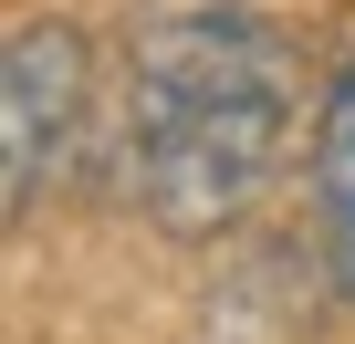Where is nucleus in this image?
I'll return each instance as SVG.
<instances>
[{"mask_svg":"<svg viewBox=\"0 0 355 344\" xmlns=\"http://www.w3.org/2000/svg\"><path fill=\"white\" fill-rule=\"evenodd\" d=\"M84 105H94V42L73 21H21L0 53V209H11V230L73 167Z\"/></svg>","mask_w":355,"mask_h":344,"instance_id":"f03ea898","label":"nucleus"},{"mask_svg":"<svg viewBox=\"0 0 355 344\" xmlns=\"http://www.w3.org/2000/svg\"><path fill=\"white\" fill-rule=\"evenodd\" d=\"M303 188H313V271L355 313V53L324 73L313 146H303Z\"/></svg>","mask_w":355,"mask_h":344,"instance_id":"7ed1b4c3","label":"nucleus"},{"mask_svg":"<svg viewBox=\"0 0 355 344\" xmlns=\"http://www.w3.org/2000/svg\"><path fill=\"white\" fill-rule=\"evenodd\" d=\"M303 136V53L261 11H167L125 53V188L167 240H220L261 209Z\"/></svg>","mask_w":355,"mask_h":344,"instance_id":"f257e3e1","label":"nucleus"}]
</instances>
